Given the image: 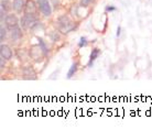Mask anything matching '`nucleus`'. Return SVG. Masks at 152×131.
<instances>
[{"label":"nucleus","mask_w":152,"mask_h":131,"mask_svg":"<svg viewBox=\"0 0 152 131\" xmlns=\"http://www.w3.org/2000/svg\"><path fill=\"white\" fill-rule=\"evenodd\" d=\"M4 23H6V25H7L9 30H12L15 28H18V25H19V19L15 15H8L4 18Z\"/></svg>","instance_id":"obj_4"},{"label":"nucleus","mask_w":152,"mask_h":131,"mask_svg":"<svg viewBox=\"0 0 152 131\" xmlns=\"http://www.w3.org/2000/svg\"><path fill=\"white\" fill-rule=\"evenodd\" d=\"M99 55H100V50L99 49H97V47H95V49H93L91 52V55H89V62H88L87 66H91L93 63H94V61H95L96 58L98 57Z\"/></svg>","instance_id":"obj_12"},{"label":"nucleus","mask_w":152,"mask_h":131,"mask_svg":"<svg viewBox=\"0 0 152 131\" xmlns=\"http://www.w3.org/2000/svg\"><path fill=\"white\" fill-rule=\"evenodd\" d=\"M115 10H117V8L114 7V6H107V7H106V11L107 12H111V11H115Z\"/></svg>","instance_id":"obj_20"},{"label":"nucleus","mask_w":152,"mask_h":131,"mask_svg":"<svg viewBox=\"0 0 152 131\" xmlns=\"http://www.w3.org/2000/svg\"><path fill=\"white\" fill-rule=\"evenodd\" d=\"M0 55L4 60H10L12 57V50L10 49V46L6 45V44H1V46H0Z\"/></svg>","instance_id":"obj_6"},{"label":"nucleus","mask_w":152,"mask_h":131,"mask_svg":"<svg viewBox=\"0 0 152 131\" xmlns=\"http://www.w3.org/2000/svg\"><path fill=\"white\" fill-rule=\"evenodd\" d=\"M95 0H80V4L82 6V7H88L89 4H91V2H94Z\"/></svg>","instance_id":"obj_17"},{"label":"nucleus","mask_w":152,"mask_h":131,"mask_svg":"<svg viewBox=\"0 0 152 131\" xmlns=\"http://www.w3.org/2000/svg\"><path fill=\"white\" fill-rule=\"evenodd\" d=\"M76 72H77V64L76 63H73L72 66L69 67V73H67V78H71V77H73L74 75L76 74Z\"/></svg>","instance_id":"obj_14"},{"label":"nucleus","mask_w":152,"mask_h":131,"mask_svg":"<svg viewBox=\"0 0 152 131\" xmlns=\"http://www.w3.org/2000/svg\"><path fill=\"white\" fill-rule=\"evenodd\" d=\"M15 55H17V57H18L19 61H22V62L27 61L28 58H29V56H30V54L28 53L26 49H18V50L15 51Z\"/></svg>","instance_id":"obj_10"},{"label":"nucleus","mask_w":152,"mask_h":131,"mask_svg":"<svg viewBox=\"0 0 152 131\" xmlns=\"http://www.w3.org/2000/svg\"><path fill=\"white\" fill-rule=\"evenodd\" d=\"M6 36H7V30H6L4 27H1L0 28V40H1V41H4Z\"/></svg>","instance_id":"obj_16"},{"label":"nucleus","mask_w":152,"mask_h":131,"mask_svg":"<svg viewBox=\"0 0 152 131\" xmlns=\"http://www.w3.org/2000/svg\"><path fill=\"white\" fill-rule=\"evenodd\" d=\"M51 38H52V41L56 42L57 40L60 39V35H58V33H57L56 31H54V33H52V35H51Z\"/></svg>","instance_id":"obj_19"},{"label":"nucleus","mask_w":152,"mask_h":131,"mask_svg":"<svg viewBox=\"0 0 152 131\" xmlns=\"http://www.w3.org/2000/svg\"><path fill=\"white\" fill-rule=\"evenodd\" d=\"M21 38H22V31H21V29L19 27L10 30V39H11V41L18 42L19 40H21Z\"/></svg>","instance_id":"obj_7"},{"label":"nucleus","mask_w":152,"mask_h":131,"mask_svg":"<svg viewBox=\"0 0 152 131\" xmlns=\"http://www.w3.org/2000/svg\"><path fill=\"white\" fill-rule=\"evenodd\" d=\"M22 74L24 79H31V81L37 79V72H35L34 68L32 66H26V67H23Z\"/></svg>","instance_id":"obj_5"},{"label":"nucleus","mask_w":152,"mask_h":131,"mask_svg":"<svg viewBox=\"0 0 152 131\" xmlns=\"http://www.w3.org/2000/svg\"><path fill=\"white\" fill-rule=\"evenodd\" d=\"M38 21L39 20L38 17H37V13H26L24 12V15L21 18L20 23H21V27L24 30H29V29H32L34 27Z\"/></svg>","instance_id":"obj_1"},{"label":"nucleus","mask_w":152,"mask_h":131,"mask_svg":"<svg viewBox=\"0 0 152 131\" xmlns=\"http://www.w3.org/2000/svg\"><path fill=\"white\" fill-rule=\"evenodd\" d=\"M24 7H26V2L24 0H13V9L18 13L24 11Z\"/></svg>","instance_id":"obj_11"},{"label":"nucleus","mask_w":152,"mask_h":131,"mask_svg":"<svg viewBox=\"0 0 152 131\" xmlns=\"http://www.w3.org/2000/svg\"><path fill=\"white\" fill-rule=\"evenodd\" d=\"M87 45V39L84 38V36H82V38L80 39V42H78V46L80 47H84V46Z\"/></svg>","instance_id":"obj_18"},{"label":"nucleus","mask_w":152,"mask_h":131,"mask_svg":"<svg viewBox=\"0 0 152 131\" xmlns=\"http://www.w3.org/2000/svg\"><path fill=\"white\" fill-rule=\"evenodd\" d=\"M57 27H58V29H60L62 32L67 33L69 31L74 30L75 24H74V22L69 19L67 15H61V17L57 19Z\"/></svg>","instance_id":"obj_2"},{"label":"nucleus","mask_w":152,"mask_h":131,"mask_svg":"<svg viewBox=\"0 0 152 131\" xmlns=\"http://www.w3.org/2000/svg\"><path fill=\"white\" fill-rule=\"evenodd\" d=\"M24 12L26 13H37V4L33 0H28L26 2Z\"/></svg>","instance_id":"obj_9"},{"label":"nucleus","mask_w":152,"mask_h":131,"mask_svg":"<svg viewBox=\"0 0 152 131\" xmlns=\"http://www.w3.org/2000/svg\"><path fill=\"white\" fill-rule=\"evenodd\" d=\"M120 31H121V28H120V27H118V29H117V33H116V35H117L118 38L120 36V33H121Z\"/></svg>","instance_id":"obj_21"},{"label":"nucleus","mask_w":152,"mask_h":131,"mask_svg":"<svg viewBox=\"0 0 152 131\" xmlns=\"http://www.w3.org/2000/svg\"><path fill=\"white\" fill-rule=\"evenodd\" d=\"M1 8L4 11L10 12L13 8V2H11L10 0H1Z\"/></svg>","instance_id":"obj_13"},{"label":"nucleus","mask_w":152,"mask_h":131,"mask_svg":"<svg viewBox=\"0 0 152 131\" xmlns=\"http://www.w3.org/2000/svg\"><path fill=\"white\" fill-rule=\"evenodd\" d=\"M39 9L44 17H50L52 15V7L50 4L49 0H37Z\"/></svg>","instance_id":"obj_3"},{"label":"nucleus","mask_w":152,"mask_h":131,"mask_svg":"<svg viewBox=\"0 0 152 131\" xmlns=\"http://www.w3.org/2000/svg\"><path fill=\"white\" fill-rule=\"evenodd\" d=\"M42 54H44V53H43V51L41 50V47L39 45L33 46L30 50V56L33 58V60H35V61H39V60L41 58Z\"/></svg>","instance_id":"obj_8"},{"label":"nucleus","mask_w":152,"mask_h":131,"mask_svg":"<svg viewBox=\"0 0 152 131\" xmlns=\"http://www.w3.org/2000/svg\"><path fill=\"white\" fill-rule=\"evenodd\" d=\"M39 46H40V47H41V50L43 51L44 55H46V54H48V46H46L45 43L43 42V40H42V39H39Z\"/></svg>","instance_id":"obj_15"}]
</instances>
